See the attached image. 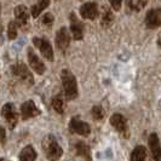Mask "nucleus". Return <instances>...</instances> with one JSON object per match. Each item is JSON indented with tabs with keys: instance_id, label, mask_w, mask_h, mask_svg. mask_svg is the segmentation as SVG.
<instances>
[{
	"instance_id": "obj_29",
	"label": "nucleus",
	"mask_w": 161,
	"mask_h": 161,
	"mask_svg": "<svg viewBox=\"0 0 161 161\" xmlns=\"http://www.w3.org/2000/svg\"><path fill=\"white\" fill-rule=\"evenodd\" d=\"M0 161H10V160H6V159H4V158H1V159H0Z\"/></svg>"
},
{
	"instance_id": "obj_5",
	"label": "nucleus",
	"mask_w": 161,
	"mask_h": 161,
	"mask_svg": "<svg viewBox=\"0 0 161 161\" xmlns=\"http://www.w3.org/2000/svg\"><path fill=\"white\" fill-rule=\"evenodd\" d=\"M110 124L114 129L116 130L119 133H120L121 137L124 138H129L130 137V132H129V126H127V120L124 115L116 113L113 114L110 116Z\"/></svg>"
},
{
	"instance_id": "obj_21",
	"label": "nucleus",
	"mask_w": 161,
	"mask_h": 161,
	"mask_svg": "<svg viewBox=\"0 0 161 161\" xmlns=\"http://www.w3.org/2000/svg\"><path fill=\"white\" fill-rule=\"evenodd\" d=\"M51 105H52V108H53V110L57 112L58 114H62L64 113V101L62 99V96L61 95H57L52 98V101H51Z\"/></svg>"
},
{
	"instance_id": "obj_17",
	"label": "nucleus",
	"mask_w": 161,
	"mask_h": 161,
	"mask_svg": "<svg viewBox=\"0 0 161 161\" xmlns=\"http://www.w3.org/2000/svg\"><path fill=\"white\" fill-rule=\"evenodd\" d=\"M130 161H150L149 154L147 152L145 147H143V145H137L133 149V152L131 153Z\"/></svg>"
},
{
	"instance_id": "obj_10",
	"label": "nucleus",
	"mask_w": 161,
	"mask_h": 161,
	"mask_svg": "<svg viewBox=\"0 0 161 161\" xmlns=\"http://www.w3.org/2000/svg\"><path fill=\"white\" fill-rule=\"evenodd\" d=\"M69 19H70V32L73 34V38L75 40H81L84 38V33H85V24L75 16L74 12L70 14Z\"/></svg>"
},
{
	"instance_id": "obj_7",
	"label": "nucleus",
	"mask_w": 161,
	"mask_h": 161,
	"mask_svg": "<svg viewBox=\"0 0 161 161\" xmlns=\"http://www.w3.org/2000/svg\"><path fill=\"white\" fill-rule=\"evenodd\" d=\"M27 56H28V63L32 67L33 70L38 75H42L45 73V70H46V67L44 64V62L38 57V55L34 52V50L32 47H28Z\"/></svg>"
},
{
	"instance_id": "obj_1",
	"label": "nucleus",
	"mask_w": 161,
	"mask_h": 161,
	"mask_svg": "<svg viewBox=\"0 0 161 161\" xmlns=\"http://www.w3.org/2000/svg\"><path fill=\"white\" fill-rule=\"evenodd\" d=\"M62 85L64 90V97L67 101H73L78 97V81L70 70L63 69L61 73Z\"/></svg>"
},
{
	"instance_id": "obj_19",
	"label": "nucleus",
	"mask_w": 161,
	"mask_h": 161,
	"mask_svg": "<svg viewBox=\"0 0 161 161\" xmlns=\"http://www.w3.org/2000/svg\"><path fill=\"white\" fill-rule=\"evenodd\" d=\"M114 23V14L109 8L104 6L102 10V17H101V24L103 28H109Z\"/></svg>"
},
{
	"instance_id": "obj_9",
	"label": "nucleus",
	"mask_w": 161,
	"mask_h": 161,
	"mask_svg": "<svg viewBox=\"0 0 161 161\" xmlns=\"http://www.w3.org/2000/svg\"><path fill=\"white\" fill-rule=\"evenodd\" d=\"M70 34H69V31L65 28V27H62L56 34V39H55V42H56L57 48L64 53L67 51V48L69 47V44H70Z\"/></svg>"
},
{
	"instance_id": "obj_11",
	"label": "nucleus",
	"mask_w": 161,
	"mask_h": 161,
	"mask_svg": "<svg viewBox=\"0 0 161 161\" xmlns=\"http://www.w3.org/2000/svg\"><path fill=\"white\" fill-rule=\"evenodd\" d=\"M161 24V10L158 8H152L147 12L145 15V25L149 29H155L159 28Z\"/></svg>"
},
{
	"instance_id": "obj_13",
	"label": "nucleus",
	"mask_w": 161,
	"mask_h": 161,
	"mask_svg": "<svg viewBox=\"0 0 161 161\" xmlns=\"http://www.w3.org/2000/svg\"><path fill=\"white\" fill-rule=\"evenodd\" d=\"M80 15L85 19H91V21L96 19L98 17V6H97V4L93 3V1L84 4L80 8Z\"/></svg>"
},
{
	"instance_id": "obj_23",
	"label": "nucleus",
	"mask_w": 161,
	"mask_h": 161,
	"mask_svg": "<svg viewBox=\"0 0 161 161\" xmlns=\"http://www.w3.org/2000/svg\"><path fill=\"white\" fill-rule=\"evenodd\" d=\"M17 36V23L15 21H11L8 27V40H14Z\"/></svg>"
},
{
	"instance_id": "obj_18",
	"label": "nucleus",
	"mask_w": 161,
	"mask_h": 161,
	"mask_svg": "<svg viewBox=\"0 0 161 161\" xmlns=\"http://www.w3.org/2000/svg\"><path fill=\"white\" fill-rule=\"evenodd\" d=\"M36 156H38V154L35 152V149L33 148L32 145H27L19 153L18 159H19V161H35Z\"/></svg>"
},
{
	"instance_id": "obj_2",
	"label": "nucleus",
	"mask_w": 161,
	"mask_h": 161,
	"mask_svg": "<svg viewBox=\"0 0 161 161\" xmlns=\"http://www.w3.org/2000/svg\"><path fill=\"white\" fill-rule=\"evenodd\" d=\"M42 149H44L45 156L50 161L59 160L63 154V149L58 144L55 136H52V135H47L42 139Z\"/></svg>"
},
{
	"instance_id": "obj_27",
	"label": "nucleus",
	"mask_w": 161,
	"mask_h": 161,
	"mask_svg": "<svg viewBox=\"0 0 161 161\" xmlns=\"http://www.w3.org/2000/svg\"><path fill=\"white\" fill-rule=\"evenodd\" d=\"M127 3V6H129V8L131 10V11H135V12H138V8H137V6H136V4H133V1L132 0H126Z\"/></svg>"
},
{
	"instance_id": "obj_6",
	"label": "nucleus",
	"mask_w": 161,
	"mask_h": 161,
	"mask_svg": "<svg viewBox=\"0 0 161 161\" xmlns=\"http://www.w3.org/2000/svg\"><path fill=\"white\" fill-rule=\"evenodd\" d=\"M1 115L6 120L8 127L11 130L15 129V126H16L17 122H18V113H17L15 104L11 103V102L6 103V104L3 107V109H1Z\"/></svg>"
},
{
	"instance_id": "obj_16",
	"label": "nucleus",
	"mask_w": 161,
	"mask_h": 161,
	"mask_svg": "<svg viewBox=\"0 0 161 161\" xmlns=\"http://www.w3.org/2000/svg\"><path fill=\"white\" fill-rule=\"evenodd\" d=\"M75 154L78 156L82 158L85 161H92V156H91V149L90 145L86 144L82 141H78L75 144Z\"/></svg>"
},
{
	"instance_id": "obj_8",
	"label": "nucleus",
	"mask_w": 161,
	"mask_h": 161,
	"mask_svg": "<svg viewBox=\"0 0 161 161\" xmlns=\"http://www.w3.org/2000/svg\"><path fill=\"white\" fill-rule=\"evenodd\" d=\"M33 44L40 50V53L47 61H53V50L50 41L44 38H33Z\"/></svg>"
},
{
	"instance_id": "obj_14",
	"label": "nucleus",
	"mask_w": 161,
	"mask_h": 161,
	"mask_svg": "<svg viewBox=\"0 0 161 161\" xmlns=\"http://www.w3.org/2000/svg\"><path fill=\"white\" fill-rule=\"evenodd\" d=\"M149 143V148L154 158V161H161V149H160V141H159V136L154 132L149 136L148 139Z\"/></svg>"
},
{
	"instance_id": "obj_25",
	"label": "nucleus",
	"mask_w": 161,
	"mask_h": 161,
	"mask_svg": "<svg viewBox=\"0 0 161 161\" xmlns=\"http://www.w3.org/2000/svg\"><path fill=\"white\" fill-rule=\"evenodd\" d=\"M109 3H110V5H112L113 10L119 11V10L121 8V3H122V0H109Z\"/></svg>"
},
{
	"instance_id": "obj_4",
	"label": "nucleus",
	"mask_w": 161,
	"mask_h": 161,
	"mask_svg": "<svg viewBox=\"0 0 161 161\" xmlns=\"http://www.w3.org/2000/svg\"><path fill=\"white\" fill-rule=\"evenodd\" d=\"M69 131L72 133L80 135L82 137H87L91 133V127L87 122L81 120L80 116H73L69 122Z\"/></svg>"
},
{
	"instance_id": "obj_28",
	"label": "nucleus",
	"mask_w": 161,
	"mask_h": 161,
	"mask_svg": "<svg viewBox=\"0 0 161 161\" xmlns=\"http://www.w3.org/2000/svg\"><path fill=\"white\" fill-rule=\"evenodd\" d=\"M147 4H148V0H137V4H136V6H137L138 11H139L141 8H144V6H147Z\"/></svg>"
},
{
	"instance_id": "obj_30",
	"label": "nucleus",
	"mask_w": 161,
	"mask_h": 161,
	"mask_svg": "<svg viewBox=\"0 0 161 161\" xmlns=\"http://www.w3.org/2000/svg\"><path fill=\"white\" fill-rule=\"evenodd\" d=\"M1 31H3V27H1V25H0V33H1Z\"/></svg>"
},
{
	"instance_id": "obj_15",
	"label": "nucleus",
	"mask_w": 161,
	"mask_h": 161,
	"mask_svg": "<svg viewBox=\"0 0 161 161\" xmlns=\"http://www.w3.org/2000/svg\"><path fill=\"white\" fill-rule=\"evenodd\" d=\"M15 17H16V23L21 27H25L28 25V19H29V15H28V10L24 5H18L15 8Z\"/></svg>"
},
{
	"instance_id": "obj_3",
	"label": "nucleus",
	"mask_w": 161,
	"mask_h": 161,
	"mask_svg": "<svg viewBox=\"0 0 161 161\" xmlns=\"http://www.w3.org/2000/svg\"><path fill=\"white\" fill-rule=\"evenodd\" d=\"M11 72L14 74V76L17 78L18 80H21L27 86H32L34 84V78L31 70L28 69V67L24 64L23 62H17L11 67Z\"/></svg>"
},
{
	"instance_id": "obj_24",
	"label": "nucleus",
	"mask_w": 161,
	"mask_h": 161,
	"mask_svg": "<svg viewBox=\"0 0 161 161\" xmlns=\"http://www.w3.org/2000/svg\"><path fill=\"white\" fill-rule=\"evenodd\" d=\"M41 22H42V24H45V25L51 27V24L53 23V15L50 14V12L45 14V15L42 16V18H41Z\"/></svg>"
},
{
	"instance_id": "obj_31",
	"label": "nucleus",
	"mask_w": 161,
	"mask_h": 161,
	"mask_svg": "<svg viewBox=\"0 0 161 161\" xmlns=\"http://www.w3.org/2000/svg\"><path fill=\"white\" fill-rule=\"evenodd\" d=\"M0 12H1V6H0Z\"/></svg>"
},
{
	"instance_id": "obj_12",
	"label": "nucleus",
	"mask_w": 161,
	"mask_h": 161,
	"mask_svg": "<svg viewBox=\"0 0 161 161\" xmlns=\"http://www.w3.org/2000/svg\"><path fill=\"white\" fill-rule=\"evenodd\" d=\"M40 113L41 112L36 108V105L33 101H25L23 104L21 105V114H22L23 120H28L34 116H38V115H40Z\"/></svg>"
},
{
	"instance_id": "obj_22",
	"label": "nucleus",
	"mask_w": 161,
	"mask_h": 161,
	"mask_svg": "<svg viewBox=\"0 0 161 161\" xmlns=\"http://www.w3.org/2000/svg\"><path fill=\"white\" fill-rule=\"evenodd\" d=\"M91 114H92V118L95 120H102L104 118L105 112L103 110V108L101 105H95L92 108V110H91Z\"/></svg>"
},
{
	"instance_id": "obj_20",
	"label": "nucleus",
	"mask_w": 161,
	"mask_h": 161,
	"mask_svg": "<svg viewBox=\"0 0 161 161\" xmlns=\"http://www.w3.org/2000/svg\"><path fill=\"white\" fill-rule=\"evenodd\" d=\"M48 5H50V0H39L35 5L32 6V16L36 18L45 8H48Z\"/></svg>"
},
{
	"instance_id": "obj_26",
	"label": "nucleus",
	"mask_w": 161,
	"mask_h": 161,
	"mask_svg": "<svg viewBox=\"0 0 161 161\" xmlns=\"http://www.w3.org/2000/svg\"><path fill=\"white\" fill-rule=\"evenodd\" d=\"M0 143L3 145H5L6 143V130L3 126H0Z\"/></svg>"
}]
</instances>
